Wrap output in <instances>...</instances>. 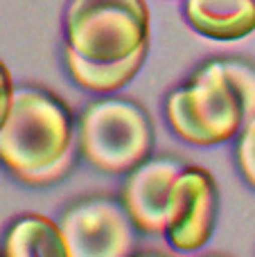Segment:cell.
Instances as JSON below:
<instances>
[{"label":"cell","instance_id":"1","mask_svg":"<svg viewBox=\"0 0 255 257\" xmlns=\"http://www.w3.org/2000/svg\"><path fill=\"white\" fill-rule=\"evenodd\" d=\"M170 124L192 145H217L255 117V70L239 61H212L192 84L167 99Z\"/></svg>","mask_w":255,"mask_h":257},{"label":"cell","instance_id":"2","mask_svg":"<svg viewBox=\"0 0 255 257\" xmlns=\"http://www.w3.org/2000/svg\"><path fill=\"white\" fill-rule=\"evenodd\" d=\"M70 115L36 88H18L5 124L0 126V160L16 176L50 167L70 154Z\"/></svg>","mask_w":255,"mask_h":257},{"label":"cell","instance_id":"3","mask_svg":"<svg viewBox=\"0 0 255 257\" xmlns=\"http://www.w3.org/2000/svg\"><path fill=\"white\" fill-rule=\"evenodd\" d=\"M68 45L95 61H117L147 48L145 0H72L66 14Z\"/></svg>","mask_w":255,"mask_h":257},{"label":"cell","instance_id":"4","mask_svg":"<svg viewBox=\"0 0 255 257\" xmlns=\"http://www.w3.org/2000/svg\"><path fill=\"white\" fill-rule=\"evenodd\" d=\"M152 138L147 113L126 99H99L86 108L79 122L84 158L108 174L138 167L152 149Z\"/></svg>","mask_w":255,"mask_h":257},{"label":"cell","instance_id":"5","mask_svg":"<svg viewBox=\"0 0 255 257\" xmlns=\"http://www.w3.org/2000/svg\"><path fill=\"white\" fill-rule=\"evenodd\" d=\"M59 226L70 257H129L134 248V221L124 205L111 199L72 205Z\"/></svg>","mask_w":255,"mask_h":257},{"label":"cell","instance_id":"6","mask_svg":"<svg viewBox=\"0 0 255 257\" xmlns=\"http://www.w3.org/2000/svg\"><path fill=\"white\" fill-rule=\"evenodd\" d=\"M217 212V192L210 174L188 167L172 190L167 239L179 250H197L210 239Z\"/></svg>","mask_w":255,"mask_h":257},{"label":"cell","instance_id":"7","mask_svg":"<svg viewBox=\"0 0 255 257\" xmlns=\"http://www.w3.org/2000/svg\"><path fill=\"white\" fill-rule=\"evenodd\" d=\"M183 167L176 160L156 158L129 174L122 192V205L136 228L145 232H165L170 219L172 190Z\"/></svg>","mask_w":255,"mask_h":257},{"label":"cell","instance_id":"8","mask_svg":"<svg viewBox=\"0 0 255 257\" xmlns=\"http://www.w3.org/2000/svg\"><path fill=\"white\" fill-rule=\"evenodd\" d=\"M188 21L203 36L237 41L255 30V0H188Z\"/></svg>","mask_w":255,"mask_h":257},{"label":"cell","instance_id":"9","mask_svg":"<svg viewBox=\"0 0 255 257\" xmlns=\"http://www.w3.org/2000/svg\"><path fill=\"white\" fill-rule=\"evenodd\" d=\"M5 257H70L61 226L41 214H27L12 226Z\"/></svg>","mask_w":255,"mask_h":257},{"label":"cell","instance_id":"10","mask_svg":"<svg viewBox=\"0 0 255 257\" xmlns=\"http://www.w3.org/2000/svg\"><path fill=\"white\" fill-rule=\"evenodd\" d=\"M145 52H147V48L138 50L126 59H117V61H95V59L84 57L68 45L66 63L77 84H81L84 88L97 90V93H111V90L122 88L134 79V75L143 66Z\"/></svg>","mask_w":255,"mask_h":257},{"label":"cell","instance_id":"11","mask_svg":"<svg viewBox=\"0 0 255 257\" xmlns=\"http://www.w3.org/2000/svg\"><path fill=\"white\" fill-rule=\"evenodd\" d=\"M237 163L244 178L255 187V117L246 124L237 145Z\"/></svg>","mask_w":255,"mask_h":257},{"label":"cell","instance_id":"12","mask_svg":"<svg viewBox=\"0 0 255 257\" xmlns=\"http://www.w3.org/2000/svg\"><path fill=\"white\" fill-rule=\"evenodd\" d=\"M14 93H16V90H14V86H12V75H9V70L5 68V63H0V126L5 124L9 111H12Z\"/></svg>","mask_w":255,"mask_h":257},{"label":"cell","instance_id":"13","mask_svg":"<svg viewBox=\"0 0 255 257\" xmlns=\"http://www.w3.org/2000/svg\"><path fill=\"white\" fill-rule=\"evenodd\" d=\"M147 257H154V255H147Z\"/></svg>","mask_w":255,"mask_h":257}]
</instances>
